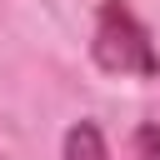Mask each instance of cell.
<instances>
[{
	"label": "cell",
	"instance_id": "1",
	"mask_svg": "<svg viewBox=\"0 0 160 160\" xmlns=\"http://www.w3.org/2000/svg\"><path fill=\"white\" fill-rule=\"evenodd\" d=\"M90 55H95V65L105 75H135V80H155L160 75L155 40H150V30L140 25V15L125 0H100Z\"/></svg>",
	"mask_w": 160,
	"mask_h": 160
},
{
	"label": "cell",
	"instance_id": "3",
	"mask_svg": "<svg viewBox=\"0 0 160 160\" xmlns=\"http://www.w3.org/2000/svg\"><path fill=\"white\" fill-rule=\"evenodd\" d=\"M135 160H160V125L135 130Z\"/></svg>",
	"mask_w": 160,
	"mask_h": 160
},
{
	"label": "cell",
	"instance_id": "2",
	"mask_svg": "<svg viewBox=\"0 0 160 160\" xmlns=\"http://www.w3.org/2000/svg\"><path fill=\"white\" fill-rule=\"evenodd\" d=\"M60 160H110L100 125H95V120H75V125L65 130V150H60Z\"/></svg>",
	"mask_w": 160,
	"mask_h": 160
}]
</instances>
